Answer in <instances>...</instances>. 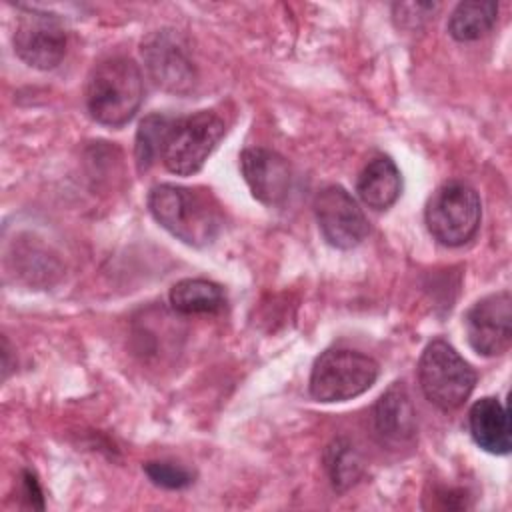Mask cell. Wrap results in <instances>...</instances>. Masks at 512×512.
Wrapping results in <instances>:
<instances>
[{
	"mask_svg": "<svg viewBox=\"0 0 512 512\" xmlns=\"http://www.w3.org/2000/svg\"><path fill=\"white\" fill-rule=\"evenodd\" d=\"M224 132V120L208 110L174 118L160 160L172 174H196L214 152Z\"/></svg>",
	"mask_w": 512,
	"mask_h": 512,
	"instance_id": "5b68a950",
	"label": "cell"
},
{
	"mask_svg": "<svg viewBox=\"0 0 512 512\" xmlns=\"http://www.w3.org/2000/svg\"><path fill=\"white\" fill-rule=\"evenodd\" d=\"M468 344L482 356H500L512 342V296L508 290L480 298L464 318Z\"/></svg>",
	"mask_w": 512,
	"mask_h": 512,
	"instance_id": "9c48e42d",
	"label": "cell"
},
{
	"mask_svg": "<svg viewBox=\"0 0 512 512\" xmlns=\"http://www.w3.org/2000/svg\"><path fill=\"white\" fill-rule=\"evenodd\" d=\"M142 58L150 78L162 90L184 96L194 88L196 70L192 60L170 30L148 34L142 42Z\"/></svg>",
	"mask_w": 512,
	"mask_h": 512,
	"instance_id": "30bf717a",
	"label": "cell"
},
{
	"mask_svg": "<svg viewBox=\"0 0 512 512\" xmlns=\"http://www.w3.org/2000/svg\"><path fill=\"white\" fill-rule=\"evenodd\" d=\"M144 472L156 486L168 490H180L194 482V474L190 470L172 462H146Z\"/></svg>",
	"mask_w": 512,
	"mask_h": 512,
	"instance_id": "d6986e66",
	"label": "cell"
},
{
	"mask_svg": "<svg viewBox=\"0 0 512 512\" xmlns=\"http://www.w3.org/2000/svg\"><path fill=\"white\" fill-rule=\"evenodd\" d=\"M172 120L174 118L164 114H150L140 122L134 142V158L140 172H146L156 160H160Z\"/></svg>",
	"mask_w": 512,
	"mask_h": 512,
	"instance_id": "e0dca14e",
	"label": "cell"
},
{
	"mask_svg": "<svg viewBox=\"0 0 512 512\" xmlns=\"http://www.w3.org/2000/svg\"><path fill=\"white\" fill-rule=\"evenodd\" d=\"M242 176L256 200L266 206H278L290 190V166L274 150L246 148L240 154Z\"/></svg>",
	"mask_w": 512,
	"mask_h": 512,
	"instance_id": "8fae6325",
	"label": "cell"
},
{
	"mask_svg": "<svg viewBox=\"0 0 512 512\" xmlns=\"http://www.w3.org/2000/svg\"><path fill=\"white\" fill-rule=\"evenodd\" d=\"M374 434L388 448L408 446L416 436V412L402 382H394L374 404Z\"/></svg>",
	"mask_w": 512,
	"mask_h": 512,
	"instance_id": "7c38bea8",
	"label": "cell"
},
{
	"mask_svg": "<svg viewBox=\"0 0 512 512\" xmlns=\"http://www.w3.org/2000/svg\"><path fill=\"white\" fill-rule=\"evenodd\" d=\"M314 212L322 236L334 248H356L370 232L362 208L342 186L322 188L314 200Z\"/></svg>",
	"mask_w": 512,
	"mask_h": 512,
	"instance_id": "52a82bcc",
	"label": "cell"
},
{
	"mask_svg": "<svg viewBox=\"0 0 512 512\" xmlns=\"http://www.w3.org/2000/svg\"><path fill=\"white\" fill-rule=\"evenodd\" d=\"M14 50L32 68H56L66 54L64 24L48 12H22L14 30Z\"/></svg>",
	"mask_w": 512,
	"mask_h": 512,
	"instance_id": "ba28073f",
	"label": "cell"
},
{
	"mask_svg": "<svg viewBox=\"0 0 512 512\" xmlns=\"http://www.w3.org/2000/svg\"><path fill=\"white\" fill-rule=\"evenodd\" d=\"M418 382L426 400L434 406L440 410H456L472 394L476 372L452 344L436 338L420 356Z\"/></svg>",
	"mask_w": 512,
	"mask_h": 512,
	"instance_id": "3957f363",
	"label": "cell"
},
{
	"mask_svg": "<svg viewBox=\"0 0 512 512\" xmlns=\"http://www.w3.org/2000/svg\"><path fill=\"white\" fill-rule=\"evenodd\" d=\"M148 208L164 230L190 246L210 244L222 228L220 208L208 190L158 184L148 194Z\"/></svg>",
	"mask_w": 512,
	"mask_h": 512,
	"instance_id": "6da1fadb",
	"label": "cell"
},
{
	"mask_svg": "<svg viewBox=\"0 0 512 512\" xmlns=\"http://www.w3.org/2000/svg\"><path fill=\"white\" fill-rule=\"evenodd\" d=\"M24 490H26V496L30 498V504L34 506L32 500H38L42 504V492H40V486L36 482V478L30 474V472H24ZM44 506V504H42Z\"/></svg>",
	"mask_w": 512,
	"mask_h": 512,
	"instance_id": "ffe728a7",
	"label": "cell"
},
{
	"mask_svg": "<svg viewBox=\"0 0 512 512\" xmlns=\"http://www.w3.org/2000/svg\"><path fill=\"white\" fill-rule=\"evenodd\" d=\"M326 468L334 488L346 490L360 478L362 462L354 446H350L346 440H334L326 452Z\"/></svg>",
	"mask_w": 512,
	"mask_h": 512,
	"instance_id": "ac0fdd59",
	"label": "cell"
},
{
	"mask_svg": "<svg viewBox=\"0 0 512 512\" xmlns=\"http://www.w3.org/2000/svg\"><path fill=\"white\" fill-rule=\"evenodd\" d=\"M426 226L444 246H462L474 238L482 220L478 192L464 182L440 186L426 204Z\"/></svg>",
	"mask_w": 512,
	"mask_h": 512,
	"instance_id": "8992f818",
	"label": "cell"
},
{
	"mask_svg": "<svg viewBox=\"0 0 512 512\" xmlns=\"http://www.w3.org/2000/svg\"><path fill=\"white\" fill-rule=\"evenodd\" d=\"M468 426L474 442L490 454H508L510 418L504 404L494 396H484L472 404L468 412Z\"/></svg>",
	"mask_w": 512,
	"mask_h": 512,
	"instance_id": "4fadbf2b",
	"label": "cell"
},
{
	"mask_svg": "<svg viewBox=\"0 0 512 512\" xmlns=\"http://www.w3.org/2000/svg\"><path fill=\"white\" fill-rule=\"evenodd\" d=\"M170 304L176 312L192 314H216L224 308L226 298L222 288L204 278H184L170 288Z\"/></svg>",
	"mask_w": 512,
	"mask_h": 512,
	"instance_id": "9a60e30c",
	"label": "cell"
},
{
	"mask_svg": "<svg viewBox=\"0 0 512 512\" xmlns=\"http://www.w3.org/2000/svg\"><path fill=\"white\" fill-rule=\"evenodd\" d=\"M356 192L368 208H390L402 192V174L394 160H390L388 156H378L370 160L358 176Z\"/></svg>",
	"mask_w": 512,
	"mask_h": 512,
	"instance_id": "5bb4252c",
	"label": "cell"
},
{
	"mask_svg": "<svg viewBox=\"0 0 512 512\" xmlns=\"http://www.w3.org/2000/svg\"><path fill=\"white\" fill-rule=\"evenodd\" d=\"M144 98V82L130 58H108L100 62L86 84V106L90 116L110 128H120L134 118Z\"/></svg>",
	"mask_w": 512,
	"mask_h": 512,
	"instance_id": "7a4b0ae2",
	"label": "cell"
},
{
	"mask_svg": "<svg viewBox=\"0 0 512 512\" xmlns=\"http://www.w3.org/2000/svg\"><path fill=\"white\" fill-rule=\"evenodd\" d=\"M378 372V362L368 354L330 348L316 358L308 388L318 402H346L372 388Z\"/></svg>",
	"mask_w": 512,
	"mask_h": 512,
	"instance_id": "277c9868",
	"label": "cell"
},
{
	"mask_svg": "<svg viewBox=\"0 0 512 512\" xmlns=\"http://www.w3.org/2000/svg\"><path fill=\"white\" fill-rule=\"evenodd\" d=\"M498 18V4L494 2H460L450 18L448 32L458 42H470L486 36Z\"/></svg>",
	"mask_w": 512,
	"mask_h": 512,
	"instance_id": "2e32d148",
	"label": "cell"
}]
</instances>
